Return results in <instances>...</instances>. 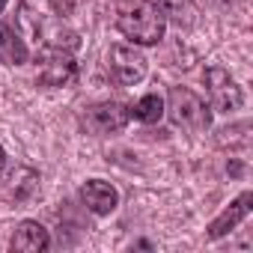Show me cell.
<instances>
[{"label":"cell","mask_w":253,"mask_h":253,"mask_svg":"<svg viewBox=\"0 0 253 253\" xmlns=\"http://www.w3.org/2000/svg\"><path fill=\"white\" fill-rule=\"evenodd\" d=\"M131 119V110L119 104V101H101V104H92L84 116V125L92 131V134H116L122 131Z\"/></svg>","instance_id":"obj_6"},{"label":"cell","mask_w":253,"mask_h":253,"mask_svg":"<svg viewBox=\"0 0 253 253\" xmlns=\"http://www.w3.org/2000/svg\"><path fill=\"white\" fill-rule=\"evenodd\" d=\"M116 27L134 45H158L164 39L167 21H164V12L155 0H125L119 6Z\"/></svg>","instance_id":"obj_2"},{"label":"cell","mask_w":253,"mask_h":253,"mask_svg":"<svg viewBox=\"0 0 253 253\" xmlns=\"http://www.w3.org/2000/svg\"><path fill=\"white\" fill-rule=\"evenodd\" d=\"M12 250H21V253H42L51 247V235L48 229L39 223V220H21L12 232V241H9Z\"/></svg>","instance_id":"obj_9"},{"label":"cell","mask_w":253,"mask_h":253,"mask_svg":"<svg viewBox=\"0 0 253 253\" xmlns=\"http://www.w3.org/2000/svg\"><path fill=\"white\" fill-rule=\"evenodd\" d=\"M3 6H6V0H0V12H3Z\"/></svg>","instance_id":"obj_15"},{"label":"cell","mask_w":253,"mask_h":253,"mask_svg":"<svg viewBox=\"0 0 253 253\" xmlns=\"http://www.w3.org/2000/svg\"><path fill=\"white\" fill-rule=\"evenodd\" d=\"M131 116H134V119H140V122H146V125L158 122V119L164 116V98H161V95H155V92L143 95V98L131 107Z\"/></svg>","instance_id":"obj_13"},{"label":"cell","mask_w":253,"mask_h":253,"mask_svg":"<svg viewBox=\"0 0 253 253\" xmlns=\"http://www.w3.org/2000/svg\"><path fill=\"white\" fill-rule=\"evenodd\" d=\"M72 78H75V57H72V51L42 48V57H39V84H45V86H63Z\"/></svg>","instance_id":"obj_7"},{"label":"cell","mask_w":253,"mask_h":253,"mask_svg":"<svg viewBox=\"0 0 253 253\" xmlns=\"http://www.w3.org/2000/svg\"><path fill=\"white\" fill-rule=\"evenodd\" d=\"M164 110H167V116L173 119V125L188 128V131H206L209 125H211L209 104H206L194 89H185V86H173V89H170Z\"/></svg>","instance_id":"obj_3"},{"label":"cell","mask_w":253,"mask_h":253,"mask_svg":"<svg viewBox=\"0 0 253 253\" xmlns=\"http://www.w3.org/2000/svg\"><path fill=\"white\" fill-rule=\"evenodd\" d=\"M3 164H6V152H3V146H0V170H3Z\"/></svg>","instance_id":"obj_14"},{"label":"cell","mask_w":253,"mask_h":253,"mask_svg":"<svg viewBox=\"0 0 253 253\" xmlns=\"http://www.w3.org/2000/svg\"><path fill=\"white\" fill-rule=\"evenodd\" d=\"M81 200H84V206H86L92 214H98V217L110 214V211L119 206L116 188H113L110 182H104V179H89V182L81 188Z\"/></svg>","instance_id":"obj_8"},{"label":"cell","mask_w":253,"mask_h":253,"mask_svg":"<svg viewBox=\"0 0 253 253\" xmlns=\"http://www.w3.org/2000/svg\"><path fill=\"white\" fill-rule=\"evenodd\" d=\"M250 203H253V194H250V191H244V194L229 206V209H223V214H220L217 220H211V226H209V238H220V235L232 232V229H235V223L247 217Z\"/></svg>","instance_id":"obj_10"},{"label":"cell","mask_w":253,"mask_h":253,"mask_svg":"<svg viewBox=\"0 0 253 253\" xmlns=\"http://www.w3.org/2000/svg\"><path fill=\"white\" fill-rule=\"evenodd\" d=\"M107 69L119 86H134L146 78V57L134 45H113L107 54Z\"/></svg>","instance_id":"obj_4"},{"label":"cell","mask_w":253,"mask_h":253,"mask_svg":"<svg viewBox=\"0 0 253 253\" xmlns=\"http://www.w3.org/2000/svg\"><path fill=\"white\" fill-rule=\"evenodd\" d=\"M155 3L161 6L164 21H170L176 27H185V30L197 24V6L191 0H155Z\"/></svg>","instance_id":"obj_12"},{"label":"cell","mask_w":253,"mask_h":253,"mask_svg":"<svg viewBox=\"0 0 253 253\" xmlns=\"http://www.w3.org/2000/svg\"><path fill=\"white\" fill-rule=\"evenodd\" d=\"M206 89H209V95H211L214 110H220V113H232V110H238V107L244 104L241 86H238L235 78H232L226 69H220V66L206 69Z\"/></svg>","instance_id":"obj_5"},{"label":"cell","mask_w":253,"mask_h":253,"mask_svg":"<svg viewBox=\"0 0 253 253\" xmlns=\"http://www.w3.org/2000/svg\"><path fill=\"white\" fill-rule=\"evenodd\" d=\"M63 12L54 9L51 0H21L18 6V24L42 48H57V51H75L81 45V36L66 27L60 18Z\"/></svg>","instance_id":"obj_1"},{"label":"cell","mask_w":253,"mask_h":253,"mask_svg":"<svg viewBox=\"0 0 253 253\" xmlns=\"http://www.w3.org/2000/svg\"><path fill=\"white\" fill-rule=\"evenodd\" d=\"M0 63L3 66H21L27 63V45L24 39L9 27L0 21Z\"/></svg>","instance_id":"obj_11"}]
</instances>
